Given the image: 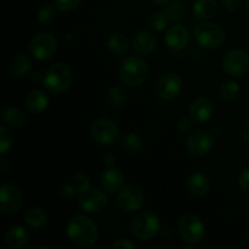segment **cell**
I'll use <instances>...</instances> for the list:
<instances>
[{"label":"cell","instance_id":"44dd1931","mask_svg":"<svg viewBox=\"0 0 249 249\" xmlns=\"http://www.w3.org/2000/svg\"><path fill=\"white\" fill-rule=\"evenodd\" d=\"M186 185L190 195L197 198L206 196L211 187L208 178L202 173H192L187 179Z\"/></svg>","mask_w":249,"mask_h":249},{"label":"cell","instance_id":"277c9868","mask_svg":"<svg viewBox=\"0 0 249 249\" xmlns=\"http://www.w3.org/2000/svg\"><path fill=\"white\" fill-rule=\"evenodd\" d=\"M134 237L140 241H150L160 231V219L151 212H142L134 216L130 225Z\"/></svg>","mask_w":249,"mask_h":249},{"label":"cell","instance_id":"f35d334b","mask_svg":"<svg viewBox=\"0 0 249 249\" xmlns=\"http://www.w3.org/2000/svg\"><path fill=\"white\" fill-rule=\"evenodd\" d=\"M220 1L221 5L226 10H229V11H235V10H237L241 6L243 0H220Z\"/></svg>","mask_w":249,"mask_h":249},{"label":"cell","instance_id":"4fadbf2b","mask_svg":"<svg viewBox=\"0 0 249 249\" xmlns=\"http://www.w3.org/2000/svg\"><path fill=\"white\" fill-rule=\"evenodd\" d=\"M143 203V192L136 186H125L118 192L117 204L121 211L125 213H134L139 211Z\"/></svg>","mask_w":249,"mask_h":249},{"label":"cell","instance_id":"4316f807","mask_svg":"<svg viewBox=\"0 0 249 249\" xmlns=\"http://www.w3.org/2000/svg\"><path fill=\"white\" fill-rule=\"evenodd\" d=\"M31 68L32 63L26 55H17L10 63V72L16 78L26 77Z\"/></svg>","mask_w":249,"mask_h":249},{"label":"cell","instance_id":"ab89813d","mask_svg":"<svg viewBox=\"0 0 249 249\" xmlns=\"http://www.w3.org/2000/svg\"><path fill=\"white\" fill-rule=\"evenodd\" d=\"M102 162H104V164L107 165V167H113L114 162H116V157H114V155H112V153H106V155H104Z\"/></svg>","mask_w":249,"mask_h":249},{"label":"cell","instance_id":"7a4b0ae2","mask_svg":"<svg viewBox=\"0 0 249 249\" xmlns=\"http://www.w3.org/2000/svg\"><path fill=\"white\" fill-rule=\"evenodd\" d=\"M148 74L147 62L138 56H129L119 66V79L129 88L141 87L147 80Z\"/></svg>","mask_w":249,"mask_h":249},{"label":"cell","instance_id":"f546056e","mask_svg":"<svg viewBox=\"0 0 249 249\" xmlns=\"http://www.w3.org/2000/svg\"><path fill=\"white\" fill-rule=\"evenodd\" d=\"M129 99V92L125 88L121 85H114L108 92V101L113 107H122Z\"/></svg>","mask_w":249,"mask_h":249},{"label":"cell","instance_id":"603a6c76","mask_svg":"<svg viewBox=\"0 0 249 249\" xmlns=\"http://www.w3.org/2000/svg\"><path fill=\"white\" fill-rule=\"evenodd\" d=\"M194 16L198 21L211 18L218 10L216 0H196L194 5Z\"/></svg>","mask_w":249,"mask_h":249},{"label":"cell","instance_id":"1f68e13d","mask_svg":"<svg viewBox=\"0 0 249 249\" xmlns=\"http://www.w3.org/2000/svg\"><path fill=\"white\" fill-rule=\"evenodd\" d=\"M169 17H168L167 12H155L148 18V23L153 31L162 32L167 28L168 23H169Z\"/></svg>","mask_w":249,"mask_h":249},{"label":"cell","instance_id":"74e56055","mask_svg":"<svg viewBox=\"0 0 249 249\" xmlns=\"http://www.w3.org/2000/svg\"><path fill=\"white\" fill-rule=\"evenodd\" d=\"M135 247L136 246L131 241L125 240V238H121L112 245L113 249H135Z\"/></svg>","mask_w":249,"mask_h":249},{"label":"cell","instance_id":"9a60e30c","mask_svg":"<svg viewBox=\"0 0 249 249\" xmlns=\"http://www.w3.org/2000/svg\"><path fill=\"white\" fill-rule=\"evenodd\" d=\"M164 41L168 48L173 49V50H182L186 48L190 41L189 31L181 24L170 26L165 32Z\"/></svg>","mask_w":249,"mask_h":249},{"label":"cell","instance_id":"8fae6325","mask_svg":"<svg viewBox=\"0 0 249 249\" xmlns=\"http://www.w3.org/2000/svg\"><path fill=\"white\" fill-rule=\"evenodd\" d=\"M23 204V195L15 185L5 184L0 187V211L4 214L16 213Z\"/></svg>","mask_w":249,"mask_h":249},{"label":"cell","instance_id":"7bdbcfd3","mask_svg":"<svg viewBox=\"0 0 249 249\" xmlns=\"http://www.w3.org/2000/svg\"><path fill=\"white\" fill-rule=\"evenodd\" d=\"M243 140H245L246 143H248L249 145V128H247L245 131H243Z\"/></svg>","mask_w":249,"mask_h":249},{"label":"cell","instance_id":"b9f144b4","mask_svg":"<svg viewBox=\"0 0 249 249\" xmlns=\"http://www.w3.org/2000/svg\"><path fill=\"white\" fill-rule=\"evenodd\" d=\"M156 5H160V6H165V5L169 4L172 0H152Z\"/></svg>","mask_w":249,"mask_h":249},{"label":"cell","instance_id":"d6986e66","mask_svg":"<svg viewBox=\"0 0 249 249\" xmlns=\"http://www.w3.org/2000/svg\"><path fill=\"white\" fill-rule=\"evenodd\" d=\"M49 96L45 91L40 89H34L29 91L26 96V107L31 113L41 114L46 111L49 106Z\"/></svg>","mask_w":249,"mask_h":249},{"label":"cell","instance_id":"836d02e7","mask_svg":"<svg viewBox=\"0 0 249 249\" xmlns=\"http://www.w3.org/2000/svg\"><path fill=\"white\" fill-rule=\"evenodd\" d=\"M12 146V136L10 131L5 126L0 128V153L2 156L11 148Z\"/></svg>","mask_w":249,"mask_h":249},{"label":"cell","instance_id":"d4e9b609","mask_svg":"<svg viewBox=\"0 0 249 249\" xmlns=\"http://www.w3.org/2000/svg\"><path fill=\"white\" fill-rule=\"evenodd\" d=\"M49 215L43 208L39 207H33L29 208L28 211L24 213V221L28 226L33 229H40L48 223Z\"/></svg>","mask_w":249,"mask_h":249},{"label":"cell","instance_id":"484cf974","mask_svg":"<svg viewBox=\"0 0 249 249\" xmlns=\"http://www.w3.org/2000/svg\"><path fill=\"white\" fill-rule=\"evenodd\" d=\"M2 121L11 128H21L26 123V114L17 107H9L2 112Z\"/></svg>","mask_w":249,"mask_h":249},{"label":"cell","instance_id":"30bf717a","mask_svg":"<svg viewBox=\"0 0 249 249\" xmlns=\"http://www.w3.org/2000/svg\"><path fill=\"white\" fill-rule=\"evenodd\" d=\"M223 70L230 77H243L249 70V55L241 49L229 51L223 58Z\"/></svg>","mask_w":249,"mask_h":249},{"label":"cell","instance_id":"3957f363","mask_svg":"<svg viewBox=\"0 0 249 249\" xmlns=\"http://www.w3.org/2000/svg\"><path fill=\"white\" fill-rule=\"evenodd\" d=\"M72 78V70L66 63L58 62L46 71L44 74L43 84L49 92L61 94L71 87Z\"/></svg>","mask_w":249,"mask_h":249},{"label":"cell","instance_id":"7c38bea8","mask_svg":"<svg viewBox=\"0 0 249 249\" xmlns=\"http://www.w3.org/2000/svg\"><path fill=\"white\" fill-rule=\"evenodd\" d=\"M107 195L105 190L89 189L78 196V206L87 213H99L107 206Z\"/></svg>","mask_w":249,"mask_h":249},{"label":"cell","instance_id":"83f0119b","mask_svg":"<svg viewBox=\"0 0 249 249\" xmlns=\"http://www.w3.org/2000/svg\"><path fill=\"white\" fill-rule=\"evenodd\" d=\"M241 92V87L237 82H233V80H229L221 84L220 90H219V94L220 97L226 102L235 101L238 96H240Z\"/></svg>","mask_w":249,"mask_h":249},{"label":"cell","instance_id":"e0dca14e","mask_svg":"<svg viewBox=\"0 0 249 249\" xmlns=\"http://www.w3.org/2000/svg\"><path fill=\"white\" fill-rule=\"evenodd\" d=\"M100 182H101V186L105 191L114 194V192H119L123 189L124 175L118 168L108 167L101 174Z\"/></svg>","mask_w":249,"mask_h":249},{"label":"cell","instance_id":"5b68a950","mask_svg":"<svg viewBox=\"0 0 249 249\" xmlns=\"http://www.w3.org/2000/svg\"><path fill=\"white\" fill-rule=\"evenodd\" d=\"M195 39L202 48L218 49L225 40V32L218 24L201 22L195 28Z\"/></svg>","mask_w":249,"mask_h":249},{"label":"cell","instance_id":"60d3db41","mask_svg":"<svg viewBox=\"0 0 249 249\" xmlns=\"http://www.w3.org/2000/svg\"><path fill=\"white\" fill-rule=\"evenodd\" d=\"M0 165H1V172L2 173H6L7 172V160H6V158H5V157L1 158V162H0Z\"/></svg>","mask_w":249,"mask_h":249},{"label":"cell","instance_id":"e575fe53","mask_svg":"<svg viewBox=\"0 0 249 249\" xmlns=\"http://www.w3.org/2000/svg\"><path fill=\"white\" fill-rule=\"evenodd\" d=\"M82 0H53V5L56 9L63 12H70L77 9Z\"/></svg>","mask_w":249,"mask_h":249},{"label":"cell","instance_id":"ffe728a7","mask_svg":"<svg viewBox=\"0 0 249 249\" xmlns=\"http://www.w3.org/2000/svg\"><path fill=\"white\" fill-rule=\"evenodd\" d=\"M90 189L89 179L85 177L82 173L74 174L70 179V181L66 182L61 189V194L65 197H73V196H79L80 194L85 192L87 190Z\"/></svg>","mask_w":249,"mask_h":249},{"label":"cell","instance_id":"ac0fdd59","mask_svg":"<svg viewBox=\"0 0 249 249\" xmlns=\"http://www.w3.org/2000/svg\"><path fill=\"white\" fill-rule=\"evenodd\" d=\"M158 43V39L152 32L141 31L138 34H135L131 41L134 51L141 56L148 55L156 49Z\"/></svg>","mask_w":249,"mask_h":249},{"label":"cell","instance_id":"52a82bcc","mask_svg":"<svg viewBox=\"0 0 249 249\" xmlns=\"http://www.w3.org/2000/svg\"><path fill=\"white\" fill-rule=\"evenodd\" d=\"M92 139L99 145L111 146L119 140V128L116 122L109 118H97L90 128Z\"/></svg>","mask_w":249,"mask_h":249},{"label":"cell","instance_id":"f1b7e54d","mask_svg":"<svg viewBox=\"0 0 249 249\" xmlns=\"http://www.w3.org/2000/svg\"><path fill=\"white\" fill-rule=\"evenodd\" d=\"M122 147L129 155H136L142 150V140L136 134H128L122 138Z\"/></svg>","mask_w":249,"mask_h":249},{"label":"cell","instance_id":"f6af8a7d","mask_svg":"<svg viewBox=\"0 0 249 249\" xmlns=\"http://www.w3.org/2000/svg\"><path fill=\"white\" fill-rule=\"evenodd\" d=\"M246 9H247V11L249 12V0L246 1Z\"/></svg>","mask_w":249,"mask_h":249},{"label":"cell","instance_id":"8d00e7d4","mask_svg":"<svg viewBox=\"0 0 249 249\" xmlns=\"http://www.w3.org/2000/svg\"><path fill=\"white\" fill-rule=\"evenodd\" d=\"M195 121L191 117H182L179 122H178L177 126L179 129L180 133H187V131L191 130V128L194 126Z\"/></svg>","mask_w":249,"mask_h":249},{"label":"cell","instance_id":"cb8c5ba5","mask_svg":"<svg viewBox=\"0 0 249 249\" xmlns=\"http://www.w3.org/2000/svg\"><path fill=\"white\" fill-rule=\"evenodd\" d=\"M107 48L113 55L124 56L129 50V40L123 33L116 32L107 40Z\"/></svg>","mask_w":249,"mask_h":249},{"label":"cell","instance_id":"d6a6232c","mask_svg":"<svg viewBox=\"0 0 249 249\" xmlns=\"http://www.w3.org/2000/svg\"><path fill=\"white\" fill-rule=\"evenodd\" d=\"M56 18V6H51V5H45L41 9H39L38 15H36V19L39 23L41 24H49Z\"/></svg>","mask_w":249,"mask_h":249},{"label":"cell","instance_id":"ba28073f","mask_svg":"<svg viewBox=\"0 0 249 249\" xmlns=\"http://www.w3.org/2000/svg\"><path fill=\"white\" fill-rule=\"evenodd\" d=\"M28 50L36 60H49L55 55L56 50H57V39L48 32L39 33L31 40Z\"/></svg>","mask_w":249,"mask_h":249},{"label":"cell","instance_id":"5bb4252c","mask_svg":"<svg viewBox=\"0 0 249 249\" xmlns=\"http://www.w3.org/2000/svg\"><path fill=\"white\" fill-rule=\"evenodd\" d=\"M213 136L204 130H197L190 134L186 139V148L192 156L202 157L213 148Z\"/></svg>","mask_w":249,"mask_h":249},{"label":"cell","instance_id":"7402d4cb","mask_svg":"<svg viewBox=\"0 0 249 249\" xmlns=\"http://www.w3.org/2000/svg\"><path fill=\"white\" fill-rule=\"evenodd\" d=\"M29 233L22 226H11L5 233V243L12 249L23 248L28 245Z\"/></svg>","mask_w":249,"mask_h":249},{"label":"cell","instance_id":"ee69618b","mask_svg":"<svg viewBox=\"0 0 249 249\" xmlns=\"http://www.w3.org/2000/svg\"><path fill=\"white\" fill-rule=\"evenodd\" d=\"M32 79H33L34 82H36V80H41V82H43L44 77H41V75H40V73L36 72V73H34V74H33V77H32Z\"/></svg>","mask_w":249,"mask_h":249},{"label":"cell","instance_id":"9c48e42d","mask_svg":"<svg viewBox=\"0 0 249 249\" xmlns=\"http://www.w3.org/2000/svg\"><path fill=\"white\" fill-rule=\"evenodd\" d=\"M184 89V82L177 73H165L157 80L155 92L160 99L164 101L174 100L181 94Z\"/></svg>","mask_w":249,"mask_h":249},{"label":"cell","instance_id":"6da1fadb","mask_svg":"<svg viewBox=\"0 0 249 249\" xmlns=\"http://www.w3.org/2000/svg\"><path fill=\"white\" fill-rule=\"evenodd\" d=\"M67 238L77 247H91L99 240V230L94 221L85 215H75L66 226Z\"/></svg>","mask_w":249,"mask_h":249},{"label":"cell","instance_id":"d590c367","mask_svg":"<svg viewBox=\"0 0 249 249\" xmlns=\"http://www.w3.org/2000/svg\"><path fill=\"white\" fill-rule=\"evenodd\" d=\"M238 184H240L241 189L249 192V165L241 170L240 175H238Z\"/></svg>","mask_w":249,"mask_h":249},{"label":"cell","instance_id":"4dcf8cb0","mask_svg":"<svg viewBox=\"0 0 249 249\" xmlns=\"http://www.w3.org/2000/svg\"><path fill=\"white\" fill-rule=\"evenodd\" d=\"M187 14V5L181 0H175L168 6L167 15L172 22L181 21L186 17Z\"/></svg>","mask_w":249,"mask_h":249},{"label":"cell","instance_id":"2e32d148","mask_svg":"<svg viewBox=\"0 0 249 249\" xmlns=\"http://www.w3.org/2000/svg\"><path fill=\"white\" fill-rule=\"evenodd\" d=\"M213 104L207 97H197L191 102L189 108L190 117L195 121V123H204L208 121L213 114Z\"/></svg>","mask_w":249,"mask_h":249},{"label":"cell","instance_id":"8992f818","mask_svg":"<svg viewBox=\"0 0 249 249\" xmlns=\"http://www.w3.org/2000/svg\"><path fill=\"white\" fill-rule=\"evenodd\" d=\"M178 231L185 243L190 246L198 245L206 236V228L199 218L195 215H184L178 224Z\"/></svg>","mask_w":249,"mask_h":249}]
</instances>
